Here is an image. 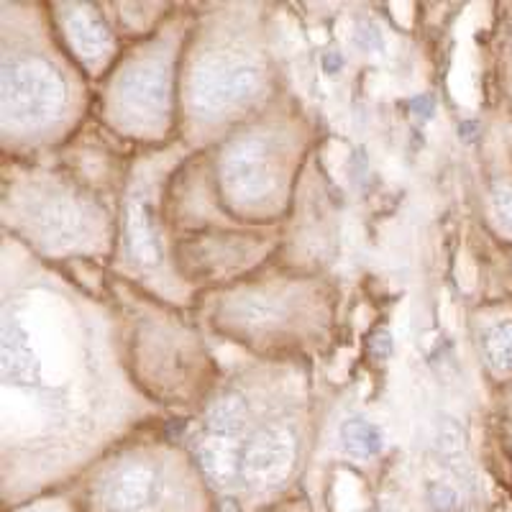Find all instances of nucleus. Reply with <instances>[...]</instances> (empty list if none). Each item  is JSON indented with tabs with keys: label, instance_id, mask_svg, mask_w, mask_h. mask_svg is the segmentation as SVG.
Returning a JSON list of instances; mask_svg holds the SVG:
<instances>
[{
	"label": "nucleus",
	"instance_id": "nucleus-8",
	"mask_svg": "<svg viewBox=\"0 0 512 512\" xmlns=\"http://www.w3.org/2000/svg\"><path fill=\"white\" fill-rule=\"evenodd\" d=\"M0 354H3V377H6V382L21 384V387L36 384V379H39V359L31 349L29 333L24 331V326L18 320H6Z\"/></svg>",
	"mask_w": 512,
	"mask_h": 512
},
{
	"label": "nucleus",
	"instance_id": "nucleus-22",
	"mask_svg": "<svg viewBox=\"0 0 512 512\" xmlns=\"http://www.w3.org/2000/svg\"><path fill=\"white\" fill-rule=\"evenodd\" d=\"M221 512H241V510H239V505H236V500L226 497V500L221 502Z\"/></svg>",
	"mask_w": 512,
	"mask_h": 512
},
{
	"label": "nucleus",
	"instance_id": "nucleus-4",
	"mask_svg": "<svg viewBox=\"0 0 512 512\" xmlns=\"http://www.w3.org/2000/svg\"><path fill=\"white\" fill-rule=\"evenodd\" d=\"M295 459V441L282 428H264L254 436V441L244 448L241 477L254 489H272L292 469Z\"/></svg>",
	"mask_w": 512,
	"mask_h": 512
},
{
	"label": "nucleus",
	"instance_id": "nucleus-9",
	"mask_svg": "<svg viewBox=\"0 0 512 512\" xmlns=\"http://www.w3.org/2000/svg\"><path fill=\"white\" fill-rule=\"evenodd\" d=\"M198 459L203 472L208 474L218 487H233L236 479L241 477V461H244V451L239 446H233L226 438H210L198 448Z\"/></svg>",
	"mask_w": 512,
	"mask_h": 512
},
{
	"label": "nucleus",
	"instance_id": "nucleus-3",
	"mask_svg": "<svg viewBox=\"0 0 512 512\" xmlns=\"http://www.w3.org/2000/svg\"><path fill=\"white\" fill-rule=\"evenodd\" d=\"M272 159L264 141L241 139L228 149L223 159V185L239 203L264 200L272 190Z\"/></svg>",
	"mask_w": 512,
	"mask_h": 512
},
{
	"label": "nucleus",
	"instance_id": "nucleus-18",
	"mask_svg": "<svg viewBox=\"0 0 512 512\" xmlns=\"http://www.w3.org/2000/svg\"><path fill=\"white\" fill-rule=\"evenodd\" d=\"M356 44L367 52H377V49H382V34L374 24H361L356 29Z\"/></svg>",
	"mask_w": 512,
	"mask_h": 512
},
{
	"label": "nucleus",
	"instance_id": "nucleus-10",
	"mask_svg": "<svg viewBox=\"0 0 512 512\" xmlns=\"http://www.w3.org/2000/svg\"><path fill=\"white\" fill-rule=\"evenodd\" d=\"M67 34L82 57H100L111 49V31L90 8H75L67 16Z\"/></svg>",
	"mask_w": 512,
	"mask_h": 512
},
{
	"label": "nucleus",
	"instance_id": "nucleus-12",
	"mask_svg": "<svg viewBox=\"0 0 512 512\" xmlns=\"http://www.w3.org/2000/svg\"><path fill=\"white\" fill-rule=\"evenodd\" d=\"M436 448L438 456L443 459V464H446L456 477L472 479V469H469V461H466V433L454 418H443L441 423H438Z\"/></svg>",
	"mask_w": 512,
	"mask_h": 512
},
{
	"label": "nucleus",
	"instance_id": "nucleus-5",
	"mask_svg": "<svg viewBox=\"0 0 512 512\" xmlns=\"http://www.w3.org/2000/svg\"><path fill=\"white\" fill-rule=\"evenodd\" d=\"M121 108L139 123H154L167 113L169 105V77L162 64H136L118 85Z\"/></svg>",
	"mask_w": 512,
	"mask_h": 512
},
{
	"label": "nucleus",
	"instance_id": "nucleus-19",
	"mask_svg": "<svg viewBox=\"0 0 512 512\" xmlns=\"http://www.w3.org/2000/svg\"><path fill=\"white\" fill-rule=\"evenodd\" d=\"M369 351H372L374 359H387V356L392 354V336H390V331H384V328H379V331L372 336V341H369Z\"/></svg>",
	"mask_w": 512,
	"mask_h": 512
},
{
	"label": "nucleus",
	"instance_id": "nucleus-15",
	"mask_svg": "<svg viewBox=\"0 0 512 512\" xmlns=\"http://www.w3.org/2000/svg\"><path fill=\"white\" fill-rule=\"evenodd\" d=\"M492 213L507 236H512V177H497L492 185Z\"/></svg>",
	"mask_w": 512,
	"mask_h": 512
},
{
	"label": "nucleus",
	"instance_id": "nucleus-1",
	"mask_svg": "<svg viewBox=\"0 0 512 512\" xmlns=\"http://www.w3.org/2000/svg\"><path fill=\"white\" fill-rule=\"evenodd\" d=\"M64 108V80L39 57H16L3 64V113L18 126L52 121Z\"/></svg>",
	"mask_w": 512,
	"mask_h": 512
},
{
	"label": "nucleus",
	"instance_id": "nucleus-23",
	"mask_svg": "<svg viewBox=\"0 0 512 512\" xmlns=\"http://www.w3.org/2000/svg\"><path fill=\"white\" fill-rule=\"evenodd\" d=\"M510 413H512V395H510Z\"/></svg>",
	"mask_w": 512,
	"mask_h": 512
},
{
	"label": "nucleus",
	"instance_id": "nucleus-6",
	"mask_svg": "<svg viewBox=\"0 0 512 512\" xmlns=\"http://www.w3.org/2000/svg\"><path fill=\"white\" fill-rule=\"evenodd\" d=\"M157 495V474L144 461H126L100 487L105 512H144Z\"/></svg>",
	"mask_w": 512,
	"mask_h": 512
},
{
	"label": "nucleus",
	"instance_id": "nucleus-16",
	"mask_svg": "<svg viewBox=\"0 0 512 512\" xmlns=\"http://www.w3.org/2000/svg\"><path fill=\"white\" fill-rule=\"evenodd\" d=\"M77 226V213L64 203H54L52 208L44 210V231L54 236H70Z\"/></svg>",
	"mask_w": 512,
	"mask_h": 512
},
{
	"label": "nucleus",
	"instance_id": "nucleus-14",
	"mask_svg": "<svg viewBox=\"0 0 512 512\" xmlns=\"http://www.w3.org/2000/svg\"><path fill=\"white\" fill-rule=\"evenodd\" d=\"M246 423V402L241 400L239 395H226L210 408L208 415V425L210 431L216 433V436L228 438L236 436V433L244 428Z\"/></svg>",
	"mask_w": 512,
	"mask_h": 512
},
{
	"label": "nucleus",
	"instance_id": "nucleus-17",
	"mask_svg": "<svg viewBox=\"0 0 512 512\" xmlns=\"http://www.w3.org/2000/svg\"><path fill=\"white\" fill-rule=\"evenodd\" d=\"M428 502H431L433 512H454L459 507V495L451 484L433 482L428 484Z\"/></svg>",
	"mask_w": 512,
	"mask_h": 512
},
{
	"label": "nucleus",
	"instance_id": "nucleus-2",
	"mask_svg": "<svg viewBox=\"0 0 512 512\" xmlns=\"http://www.w3.org/2000/svg\"><path fill=\"white\" fill-rule=\"evenodd\" d=\"M259 93L254 64L231 57H210L198 64L190 82V105L200 116H216L233 105H244Z\"/></svg>",
	"mask_w": 512,
	"mask_h": 512
},
{
	"label": "nucleus",
	"instance_id": "nucleus-13",
	"mask_svg": "<svg viewBox=\"0 0 512 512\" xmlns=\"http://www.w3.org/2000/svg\"><path fill=\"white\" fill-rule=\"evenodd\" d=\"M341 446L354 459H372L382 451L384 441L377 425L367 423V420L351 418L341 425Z\"/></svg>",
	"mask_w": 512,
	"mask_h": 512
},
{
	"label": "nucleus",
	"instance_id": "nucleus-21",
	"mask_svg": "<svg viewBox=\"0 0 512 512\" xmlns=\"http://www.w3.org/2000/svg\"><path fill=\"white\" fill-rule=\"evenodd\" d=\"M323 64H326V72H331V75H333V72L341 70V64H344V59H341L336 52H333V54H326Z\"/></svg>",
	"mask_w": 512,
	"mask_h": 512
},
{
	"label": "nucleus",
	"instance_id": "nucleus-7",
	"mask_svg": "<svg viewBox=\"0 0 512 512\" xmlns=\"http://www.w3.org/2000/svg\"><path fill=\"white\" fill-rule=\"evenodd\" d=\"M126 249L141 267H157L162 262V241L154 226L152 208L141 195L128 200L126 208Z\"/></svg>",
	"mask_w": 512,
	"mask_h": 512
},
{
	"label": "nucleus",
	"instance_id": "nucleus-20",
	"mask_svg": "<svg viewBox=\"0 0 512 512\" xmlns=\"http://www.w3.org/2000/svg\"><path fill=\"white\" fill-rule=\"evenodd\" d=\"M410 105H413V113L420 118V121H428V118H431L433 98H428V95H420V98H415Z\"/></svg>",
	"mask_w": 512,
	"mask_h": 512
},
{
	"label": "nucleus",
	"instance_id": "nucleus-11",
	"mask_svg": "<svg viewBox=\"0 0 512 512\" xmlns=\"http://www.w3.org/2000/svg\"><path fill=\"white\" fill-rule=\"evenodd\" d=\"M479 349L489 372L495 377H512V313L495 318L484 328Z\"/></svg>",
	"mask_w": 512,
	"mask_h": 512
}]
</instances>
